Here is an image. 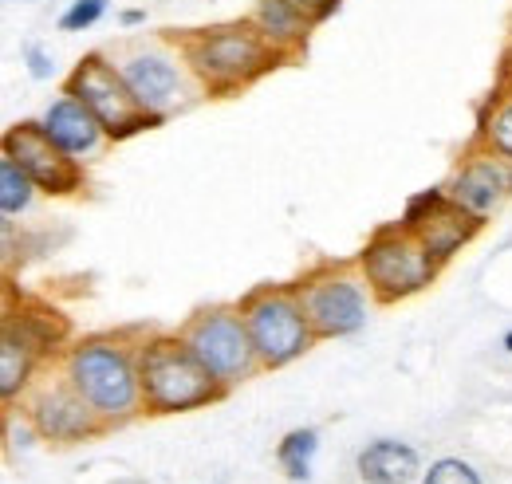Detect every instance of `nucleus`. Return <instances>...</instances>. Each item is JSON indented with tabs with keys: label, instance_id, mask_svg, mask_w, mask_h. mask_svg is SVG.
I'll list each match as a JSON object with an SVG mask.
<instances>
[{
	"label": "nucleus",
	"instance_id": "nucleus-25",
	"mask_svg": "<svg viewBox=\"0 0 512 484\" xmlns=\"http://www.w3.org/2000/svg\"><path fill=\"white\" fill-rule=\"evenodd\" d=\"M505 347H509V351H512V331H509V335H505Z\"/></svg>",
	"mask_w": 512,
	"mask_h": 484
},
{
	"label": "nucleus",
	"instance_id": "nucleus-15",
	"mask_svg": "<svg viewBox=\"0 0 512 484\" xmlns=\"http://www.w3.org/2000/svg\"><path fill=\"white\" fill-rule=\"evenodd\" d=\"M79 394V390H75ZM75 394H67V390H52V394H44L40 402H36V422L40 429L48 433V437H79L91 418H87V398H75Z\"/></svg>",
	"mask_w": 512,
	"mask_h": 484
},
{
	"label": "nucleus",
	"instance_id": "nucleus-2",
	"mask_svg": "<svg viewBox=\"0 0 512 484\" xmlns=\"http://www.w3.org/2000/svg\"><path fill=\"white\" fill-rule=\"evenodd\" d=\"M138 378L142 374H134L119 347L91 343L71 355V382L79 398H87V406H95L99 414H130L138 398Z\"/></svg>",
	"mask_w": 512,
	"mask_h": 484
},
{
	"label": "nucleus",
	"instance_id": "nucleus-13",
	"mask_svg": "<svg viewBox=\"0 0 512 484\" xmlns=\"http://www.w3.org/2000/svg\"><path fill=\"white\" fill-rule=\"evenodd\" d=\"M123 79H127L130 95L138 99L142 111H162L174 91H178V71L174 63L162 60V56H138L123 67Z\"/></svg>",
	"mask_w": 512,
	"mask_h": 484
},
{
	"label": "nucleus",
	"instance_id": "nucleus-18",
	"mask_svg": "<svg viewBox=\"0 0 512 484\" xmlns=\"http://www.w3.org/2000/svg\"><path fill=\"white\" fill-rule=\"evenodd\" d=\"M28 197H32V178L4 154V162H0V209L20 213L28 205Z\"/></svg>",
	"mask_w": 512,
	"mask_h": 484
},
{
	"label": "nucleus",
	"instance_id": "nucleus-9",
	"mask_svg": "<svg viewBox=\"0 0 512 484\" xmlns=\"http://www.w3.org/2000/svg\"><path fill=\"white\" fill-rule=\"evenodd\" d=\"M304 315L308 323L323 331V335H347L359 331L367 319V303H363V288L347 276H331V280H316L304 292Z\"/></svg>",
	"mask_w": 512,
	"mask_h": 484
},
{
	"label": "nucleus",
	"instance_id": "nucleus-20",
	"mask_svg": "<svg viewBox=\"0 0 512 484\" xmlns=\"http://www.w3.org/2000/svg\"><path fill=\"white\" fill-rule=\"evenodd\" d=\"M103 12H107V0H75L64 12L60 28H64V32H83V28H91Z\"/></svg>",
	"mask_w": 512,
	"mask_h": 484
},
{
	"label": "nucleus",
	"instance_id": "nucleus-24",
	"mask_svg": "<svg viewBox=\"0 0 512 484\" xmlns=\"http://www.w3.org/2000/svg\"><path fill=\"white\" fill-rule=\"evenodd\" d=\"M292 4H296V8H312V12H316V16H327V12H331V4H335V0H292Z\"/></svg>",
	"mask_w": 512,
	"mask_h": 484
},
{
	"label": "nucleus",
	"instance_id": "nucleus-6",
	"mask_svg": "<svg viewBox=\"0 0 512 484\" xmlns=\"http://www.w3.org/2000/svg\"><path fill=\"white\" fill-rule=\"evenodd\" d=\"M71 95L103 122L107 130H130L138 126V99L130 95L127 79L115 75L103 60H87L79 63V71L71 75Z\"/></svg>",
	"mask_w": 512,
	"mask_h": 484
},
{
	"label": "nucleus",
	"instance_id": "nucleus-3",
	"mask_svg": "<svg viewBox=\"0 0 512 484\" xmlns=\"http://www.w3.org/2000/svg\"><path fill=\"white\" fill-rule=\"evenodd\" d=\"M308 315L304 303L292 296H260L249 303V335H253L256 355L268 366L292 363L308 347Z\"/></svg>",
	"mask_w": 512,
	"mask_h": 484
},
{
	"label": "nucleus",
	"instance_id": "nucleus-21",
	"mask_svg": "<svg viewBox=\"0 0 512 484\" xmlns=\"http://www.w3.org/2000/svg\"><path fill=\"white\" fill-rule=\"evenodd\" d=\"M426 484H481V481H477V473L465 461H438L426 473Z\"/></svg>",
	"mask_w": 512,
	"mask_h": 484
},
{
	"label": "nucleus",
	"instance_id": "nucleus-16",
	"mask_svg": "<svg viewBox=\"0 0 512 484\" xmlns=\"http://www.w3.org/2000/svg\"><path fill=\"white\" fill-rule=\"evenodd\" d=\"M316 449H320V437L316 429H296L280 441V465L292 481H308L312 477V461H316Z\"/></svg>",
	"mask_w": 512,
	"mask_h": 484
},
{
	"label": "nucleus",
	"instance_id": "nucleus-12",
	"mask_svg": "<svg viewBox=\"0 0 512 484\" xmlns=\"http://www.w3.org/2000/svg\"><path fill=\"white\" fill-rule=\"evenodd\" d=\"M99 126L103 122L95 119L79 99H60L52 103L48 119H44V134L64 150V154H87L95 142H99Z\"/></svg>",
	"mask_w": 512,
	"mask_h": 484
},
{
	"label": "nucleus",
	"instance_id": "nucleus-8",
	"mask_svg": "<svg viewBox=\"0 0 512 484\" xmlns=\"http://www.w3.org/2000/svg\"><path fill=\"white\" fill-rule=\"evenodd\" d=\"M469 217L473 213H465L457 201L449 205L442 193H422L406 209V229H414L418 241L426 244V252L434 260H442L461 241H469V233H473V221Z\"/></svg>",
	"mask_w": 512,
	"mask_h": 484
},
{
	"label": "nucleus",
	"instance_id": "nucleus-5",
	"mask_svg": "<svg viewBox=\"0 0 512 484\" xmlns=\"http://www.w3.org/2000/svg\"><path fill=\"white\" fill-rule=\"evenodd\" d=\"M186 343H190L193 355L201 359V366L213 378H221V382L241 378L256 355L249 323H241L237 315H205L201 323H193Z\"/></svg>",
	"mask_w": 512,
	"mask_h": 484
},
{
	"label": "nucleus",
	"instance_id": "nucleus-14",
	"mask_svg": "<svg viewBox=\"0 0 512 484\" xmlns=\"http://www.w3.org/2000/svg\"><path fill=\"white\" fill-rule=\"evenodd\" d=\"M359 473L371 484H410L418 473V453L402 441H375L359 453Z\"/></svg>",
	"mask_w": 512,
	"mask_h": 484
},
{
	"label": "nucleus",
	"instance_id": "nucleus-1",
	"mask_svg": "<svg viewBox=\"0 0 512 484\" xmlns=\"http://www.w3.org/2000/svg\"><path fill=\"white\" fill-rule=\"evenodd\" d=\"M142 390L154 410H193V406L209 402L213 374L201 366L190 343L158 339L142 355Z\"/></svg>",
	"mask_w": 512,
	"mask_h": 484
},
{
	"label": "nucleus",
	"instance_id": "nucleus-19",
	"mask_svg": "<svg viewBox=\"0 0 512 484\" xmlns=\"http://www.w3.org/2000/svg\"><path fill=\"white\" fill-rule=\"evenodd\" d=\"M296 4L292 0H264L260 4V24L268 28V32H276V36H292L296 32Z\"/></svg>",
	"mask_w": 512,
	"mask_h": 484
},
{
	"label": "nucleus",
	"instance_id": "nucleus-17",
	"mask_svg": "<svg viewBox=\"0 0 512 484\" xmlns=\"http://www.w3.org/2000/svg\"><path fill=\"white\" fill-rule=\"evenodd\" d=\"M24 374H28V347H24V339L4 335V347H0V390H4V398H12L20 390Z\"/></svg>",
	"mask_w": 512,
	"mask_h": 484
},
{
	"label": "nucleus",
	"instance_id": "nucleus-10",
	"mask_svg": "<svg viewBox=\"0 0 512 484\" xmlns=\"http://www.w3.org/2000/svg\"><path fill=\"white\" fill-rule=\"evenodd\" d=\"M260 63H264V48L245 28H225L197 44V67L209 79H245Z\"/></svg>",
	"mask_w": 512,
	"mask_h": 484
},
{
	"label": "nucleus",
	"instance_id": "nucleus-4",
	"mask_svg": "<svg viewBox=\"0 0 512 484\" xmlns=\"http://www.w3.org/2000/svg\"><path fill=\"white\" fill-rule=\"evenodd\" d=\"M363 268H367L371 284L383 296H410V292L430 284L434 256L426 252L422 241H410V237H398V233H383L363 252Z\"/></svg>",
	"mask_w": 512,
	"mask_h": 484
},
{
	"label": "nucleus",
	"instance_id": "nucleus-23",
	"mask_svg": "<svg viewBox=\"0 0 512 484\" xmlns=\"http://www.w3.org/2000/svg\"><path fill=\"white\" fill-rule=\"evenodd\" d=\"M28 60H32V75H36V79H48V75H52V63H48V56H44L40 48H28Z\"/></svg>",
	"mask_w": 512,
	"mask_h": 484
},
{
	"label": "nucleus",
	"instance_id": "nucleus-22",
	"mask_svg": "<svg viewBox=\"0 0 512 484\" xmlns=\"http://www.w3.org/2000/svg\"><path fill=\"white\" fill-rule=\"evenodd\" d=\"M489 142L512 162V99L509 103H501V111L489 119Z\"/></svg>",
	"mask_w": 512,
	"mask_h": 484
},
{
	"label": "nucleus",
	"instance_id": "nucleus-7",
	"mask_svg": "<svg viewBox=\"0 0 512 484\" xmlns=\"http://www.w3.org/2000/svg\"><path fill=\"white\" fill-rule=\"evenodd\" d=\"M4 154L32 178L36 185L52 189V193H67L79 182V170L71 166L64 150L44 134V126H16L4 138Z\"/></svg>",
	"mask_w": 512,
	"mask_h": 484
},
{
	"label": "nucleus",
	"instance_id": "nucleus-11",
	"mask_svg": "<svg viewBox=\"0 0 512 484\" xmlns=\"http://www.w3.org/2000/svg\"><path fill=\"white\" fill-rule=\"evenodd\" d=\"M509 193H512V166L505 158H477L453 182V201L465 213H473V217L493 213Z\"/></svg>",
	"mask_w": 512,
	"mask_h": 484
}]
</instances>
